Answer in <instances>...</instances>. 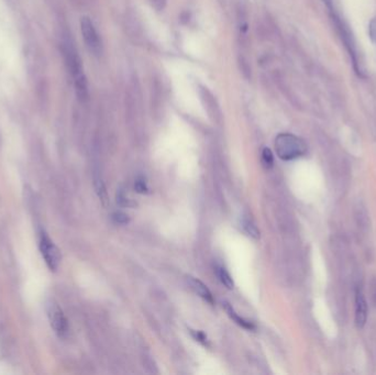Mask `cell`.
<instances>
[{
	"label": "cell",
	"instance_id": "14",
	"mask_svg": "<svg viewBox=\"0 0 376 375\" xmlns=\"http://www.w3.org/2000/svg\"><path fill=\"white\" fill-rule=\"evenodd\" d=\"M112 220L116 222V224H119V225H125L128 224V222L130 221L128 215H125L123 213H114L112 215Z\"/></svg>",
	"mask_w": 376,
	"mask_h": 375
},
{
	"label": "cell",
	"instance_id": "17",
	"mask_svg": "<svg viewBox=\"0 0 376 375\" xmlns=\"http://www.w3.org/2000/svg\"><path fill=\"white\" fill-rule=\"evenodd\" d=\"M370 35L372 37V40L376 42V19L370 23Z\"/></svg>",
	"mask_w": 376,
	"mask_h": 375
},
{
	"label": "cell",
	"instance_id": "1",
	"mask_svg": "<svg viewBox=\"0 0 376 375\" xmlns=\"http://www.w3.org/2000/svg\"><path fill=\"white\" fill-rule=\"evenodd\" d=\"M62 53L68 72L74 79L76 96L79 101L84 102L88 99V84H87L86 76L84 74L83 66H81L80 57L73 43L69 40L63 41Z\"/></svg>",
	"mask_w": 376,
	"mask_h": 375
},
{
	"label": "cell",
	"instance_id": "15",
	"mask_svg": "<svg viewBox=\"0 0 376 375\" xmlns=\"http://www.w3.org/2000/svg\"><path fill=\"white\" fill-rule=\"evenodd\" d=\"M192 335L194 338L197 340L198 342H200V344H203L204 346H209L208 345V340H207V337L201 333V331H194L192 330Z\"/></svg>",
	"mask_w": 376,
	"mask_h": 375
},
{
	"label": "cell",
	"instance_id": "9",
	"mask_svg": "<svg viewBox=\"0 0 376 375\" xmlns=\"http://www.w3.org/2000/svg\"><path fill=\"white\" fill-rule=\"evenodd\" d=\"M216 273H217V276L219 277V281L227 287V289H229V290L233 289V286H234L233 280L231 279L230 274L228 273L225 268H222V266H217Z\"/></svg>",
	"mask_w": 376,
	"mask_h": 375
},
{
	"label": "cell",
	"instance_id": "7",
	"mask_svg": "<svg viewBox=\"0 0 376 375\" xmlns=\"http://www.w3.org/2000/svg\"><path fill=\"white\" fill-rule=\"evenodd\" d=\"M187 282H188L189 286L192 287V290L196 293V294L199 295L201 298H204L205 301H207L210 304L214 303V297H212L211 292L209 291L208 287H207L203 283V282L197 280V279H195V277H192V276L187 277Z\"/></svg>",
	"mask_w": 376,
	"mask_h": 375
},
{
	"label": "cell",
	"instance_id": "4",
	"mask_svg": "<svg viewBox=\"0 0 376 375\" xmlns=\"http://www.w3.org/2000/svg\"><path fill=\"white\" fill-rule=\"evenodd\" d=\"M46 315L51 328L58 338H65L68 334V322L66 317L55 302L50 301L46 303Z\"/></svg>",
	"mask_w": 376,
	"mask_h": 375
},
{
	"label": "cell",
	"instance_id": "2",
	"mask_svg": "<svg viewBox=\"0 0 376 375\" xmlns=\"http://www.w3.org/2000/svg\"><path fill=\"white\" fill-rule=\"evenodd\" d=\"M275 150L280 159L291 161L303 156L307 146L302 139L291 133H281L275 139Z\"/></svg>",
	"mask_w": 376,
	"mask_h": 375
},
{
	"label": "cell",
	"instance_id": "8",
	"mask_svg": "<svg viewBox=\"0 0 376 375\" xmlns=\"http://www.w3.org/2000/svg\"><path fill=\"white\" fill-rule=\"evenodd\" d=\"M223 306H225L226 312L228 313L229 316H230V318L233 319L234 322H236L239 326H241L242 328L247 329V330H255V326L252 323L248 322V320H245L242 317H240L239 315L233 311V308H232V306H230V304L223 303Z\"/></svg>",
	"mask_w": 376,
	"mask_h": 375
},
{
	"label": "cell",
	"instance_id": "20",
	"mask_svg": "<svg viewBox=\"0 0 376 375\" xmlns=\"http://www.w3.org/2000/svg\"><path fill=\"white\" fill-rule=\"evenodd\" d=\"M324 2H326L327 4H330L331 3V0H323Z\"/></svg>",
	"mask_w": 376,
	"mask_h": 375
},
{
	"label": "cell",
	"instance_id": "5",
	"mask_svg": "<svg viewBox=\"0 0 376 375\" xmlns=\"http://www.w3.org/2000/svg\"><path fill=\"white\" fill-rule=\"evenodd\" d=\"M80 31H81V35H83L85 45L87 48H88V51L96 56L100 55V53L102 51L100 36L99 34H98V32L95 28L94 23H92V21L88 17L81 18Z\"/></svg>",
	"mask_w": 376,
	"mask_h": 375
},
{
	"label": "cell",
	"instance_id": "16",
	"mask_svg": "<svg viewBox=\"0 0 376 375\" xmlns=\"http://www.w3.org/2000/svg\"><path fill=\"white\" fill-rule=\"evenodd\" d=\"M117 203H119L120 206H127V207L131 206V204H130V199H128V197H125V195L122 192H120L117 195Z\"/></svg>",
	"mask_w": 376,
	"mask_h": 375
},
{
	"label": "cell",
	"instance_id": "18",
	"mask_svg": "<svg viewBox=\"0 0 376 375\" xmlns=\"http://www.w3.org/2000/svg\"><path fill=\"white\" fill-rule=\"evenodd\" d=\"M152 1H153V3L155 4V7L156 8H163V6H164V3H165V0H152Z\"/></svg>",
	"mask_w": 376,
	"mask_h": 375
},
{
	"label": "cell",
	"instance_id": "6",
	"mask_svg": "<svg viewBox=\"0 0 376 375\" xmlns=\"http://www.w3.org/2000/svg\"><path fill=\"white\" fill-rule=\"evenodd\" d=\"M368 319V303L365 301L363 293L357 292L356 297V324L358 327L362 328Z\"/></svg>",
	"mask_w": 376,
	"mask_h": 375
},
{
	"label": "cell",
	"instance_id": "12",
	"mask_svg": "<svg viewBox=\"0 0 376 375\" xmlns=\"http://www.w3.org/2000/svg\"><path fill=\"white\" fill-rule=\"evenodd\" d=\"M262 162L266 168H271L272 166H273V163H274L273 153H272V151L268 148H265L262 152Z\"/></svg>",
	"mask_w": 376,
	"mask_h": 375
},
{
	"label": "cell",
	"instance_id": "3",
	"mask_svg": "<svg viewBox=\"0 0 376 375\" xmlns=\"http://www.w3.org/2000/svg\"><path fill=\"white\" fill-rule=\"evenodd\" d=\"M39 249L42 259L44 260L48 270L53 272L57 271L62 261V254L56 244L53 242L52 239L48 237L45 231L40 232Z\"/></svg>",
	"mask_w": 376,
	"mask_h": 375
},
{
	"label": "cell",
	"instance_id": "13",
	"mask_svg": "<svg viewBox=\"0 0 376 375\" xmlns=\"http://www.w3.org/2000/svg\"><path fill=\"white\" fill-rule=\"evenodd\" d=\"M134 188L135 191H137L138 193L140 194H144V193H148L149 188H148V185H146L145 181L143 178H137V181H135V184H134Z\"/></svg>",
	"mask_w": 376,
	"mask_h": 375
},
{
	"label": "cell",
	"instance_id": "11",
	"mask_svg": "<svg viewBox=\"0 0 376 375\" xmlns=\"http://www.w3.org/2000/svg\"><path fill=\"white\" fill-rule=\"evenodd\" d=\"M242 228H243V230L248 233V236L252 237L254 239L260 238V231L258 230L257 226H255L251 220L243 219L242 220Z\"/></svg>",
	"mask_w": 376,
	"mask_h": 375
},
{
	"label": "cell",
	"instance_id": "10",
	"mask_svg": "<svg viewBox=\"0 0 376 375\" xmlns=\"http://www.w3.org/2000/svg\"><path fill=\"white\" fill-rule=\"evenodd\" d=\"M94 184H95V189H96L98 197H99V199L101 200L103 205H106L108 203V194H107L105 184H103L102 179L98 175H95Z\"/></svg>",
	"mask_w": 376,
	"mask_h": 375
},
{
	"label": "cell",
	"instance_id": "19",
	"mask_svg": "<svg viewBox=\"0 0 376 375\" xmlns=\"http://www.w3.org/2000/svg\"><path fill=\"white\" fill-rule=\"evenodd\" d=\"M73 1H74V2H77V3H79V4H83V3L87 2V0H73Z\"/></svg>",
	"mask_w": 376,
	"mask_h": 375
}]
</instances>
